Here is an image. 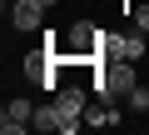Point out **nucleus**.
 <instances>
[{"mask_svg":"<svg viewBox=\"0 0 149 135\" xmlns=\"http://www.w3.org/2000/svg\"><path fill=\"white\" fill-rule=\"evenodd\" d=\"M134 30L149 35V0H134Z\"/></svg>","mask_w":149,"mask_h":135,"instance_id":"9","label":"nucleus"},{"mask_svg":"<svg viewBox=\"0 0 149 135\" xmlns=\"http://www.w3.org/2000/svg\"><path fill=\"white\" fill-rule=\"evenodd\" d=\"M0 130H5V135L35 130V105H30V100H10L5 110H0Z\"/></svg>","mask_w":149,"mask_h":135,"instance_id":"5","label":"nucleus"},{"mask_svg":"<svg viewBox=\"0 0 149 135\" xmlns=\"http://www.w3.org/2000/svg\"><path fill=\"white\" fill-rule=\"evenodd\" d=\"M139 85V75H134V60H100V80H95V90H100V100H129V90Z\"/></svg>","mask_w":149,"mask_h":135,"instance_id":"1","label":"nucleus"},{"mask_svg":"<svg viewBox=\"0 0 149 135\" xmlns=\"http://www.w3.org/2000/svg\"><path fill=\"white\" fill-rule=\"evenodd\" d=\"M100 40H104V30H95L90 20H74L65 35V60H100Z\"/></svg>","mask_w":149,"mask_h":135,"instance_id":"3","label":"nucleus"},{"mask_svg":"<svg viewBox=\"0 0 149 135\" xmlns=\"http://www.w3.org/2000/svg\"><path fill=\"white\" fill-rule=\"evenodd\" d=\"M55 105H60V135H74L85 125V110H90V100H85V90L74 85V80H65L60 90H55Z\"/></svg>","mask_w":149,"mask_h":135,"instance_id":"2","label":"nucleus"},{"mask_svg":"<svg viewBox=\"0 0 149 135\" xmlns=\"http://www.w3.org/2000/svg\"><path fill=\"white\" fill-rule=\"evenodd\" d=\"M144 45H149V40H144V30H129V35H119V50H124V60H139V55H144Z\"/></svg>","mask_w":149,"mask_h":135,"instance_id":"7","label":"nucleus"},{"mask_svg":"<svg viewBox=\"0 0 149 135\" xmlns=\"http://www.w3.org/2000/svg\"><path fill=\"white\" fill-rule=\"evenodd\" d=\"M129 110L134 115H149V85H134L129 90Z\"/></svg>","mask_w":149,"mask_h":135,"instance_id":"8","label":"nucleus"},{"mask_svg":"<svg viewBox=\"0 0 149 135\" xmlns=\"http://www.w3.org/2000/svg\"><path fill=\"white\" fill-rule=\"evenodd\" d=\"M35 130H60V105H55V95H50L45 105H35Z\"/></svg>","mask_w":149,"mask_h":135,"instance_id":"6","label":"nucleus"},{"mask_svg":"<svg viewBox=\"0 0 149 135\" xmlns=\"http://www.w3.org/2000/svg\"><path fill=\"white\" fill-rule=\"evenodd\" d=\"M129 5H134V0H129Z\"/></svg>","mask_w":149,"mask_h":135,"instance_id":"10","label":"nucleus"},{"mask_svg":"<svg viewBox=\"0 0 149 135\" xmlns=\"http://www.w3.org/2000/svg\"><path fill=\"white\" fill-rule=\"evenodd\" d=\"M45 10H50V0H10V25L35 35V30H45Z\"/></svg>","mask_w":149,"mask_h":135,"instance_id":"4","label":"nucleus"}]
</instances>
